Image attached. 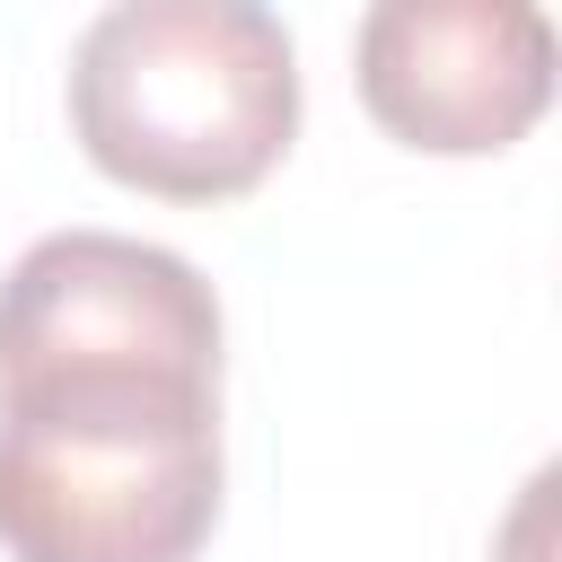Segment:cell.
I'll return each mask as SVG.
<instances>
[{
    "label": "cell",
    "mask_w": 562,
    "mask_h": 562,
    "mask_svg": "<svg viewBox=\"0 0 562 562\" xmlns=\"http://www.w3.org/2000/svg\"><path fill=\"white\" fill-rule=\"evenodd\" d=\"M220 527V378L53 360L0 378L9 562H193Z\"/></svg>",
    "instance_id": "cell-1"
},
{
    "label": "cell",
    "mask_w": 562,
    "mask_h": 562,
    "mask_svg": "<svg viewBox=\"0 0 562 562\" xmlns=\"http://www.w3.org/2000/svg\"><path fill=\"white\" fill-rule=\"evenodd\" d=\"M70 132L158 202H237L299 140V53L255 0H123L70 44Z\"/></svg>",
    "instance_id": "cell-2"
},
{
    "label": "cell",
    "mask_w": 562,
    "mask_h": 562,
    "mask_svg": "<svg viewBox=\"0 0 562 562\" xmlns=\"http://www.w3.org/2000/svg\"><path fill=\"white\" fill-rule=\"evenodd\" d=\"M351 61L369 123L430 158H492L553 105V18L518 0H378Z\"/></svg>",
    "instance_id": "cell-3"
},
{
    "label": "cell",
    "mask_w": 562,
    "mask_h": 562,
    "mask_svg": "<svg viewBox=\"0 0 562 562\" xmlns=\"http://www.w3.org/2000/svg\"><path fill=\"white\" fill-rule=\"evenodd\" d=\"M53 360H158L220 378V299L167 246L53 228L0 272V378Z\"/></svg>",
    "instance_id": "cell-4"
},
{
    "label": "cell",
    "mask_w": 562,
    "mask_h": 562,
    "mask_svg": "<svg viewBox=\"0 0 562 562\" xmlns=\"http://www.w3.org/2000/svg\"><path fill=\"white\" fill-rule=\"evenodd\" d=\"M544 492H553V474H536V483H527V501H518V518H509L501 562H544Z\"/></svg>",
    "instance_id": "cell-5"
}]
</instances>
